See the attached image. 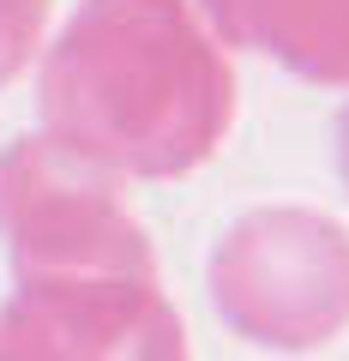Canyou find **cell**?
<instances>
[{
    "label": "cell",
    "instance_id": "cell-1",
    "mask_svg": "<svg viewBox=\"0 0 349 361\" xmlns=\"http://www.w3.org/2000/svg\"><path fill=\"white\" fill-rule=\"evenodd\" d=\"M37 109L42 139L91 169L169 180L229 139L235 78L193 0H85L42 49Z\"/></svg>",
    "mask_w": 349,
    "mask_h": 361
},
{
    "label": "cell",
    "instance_id": "cell-2",
    "mask_svg": "<svg viewBox=\"0 0 349 361\" xmlns=\"http://www.w3.org/2000/svg\"><path fill=\"white\" fill-rule=\"evenodd\" d=\"M211 301L223 325L259 349H325L349 331V229L301 205L247 211L217 235Z\"/></svg>",
    "mask_w": 349,
    "mask_h": 361
},
{
    "label": "cell",
    "instance_id": "cell-3",
    "mask_svg": "<svg viewBox=\"0 0 349 361\" xmlns=\"http://www.w3.org/2000/svg\"><path fill=\"white\" fill-rule=\"evenodd\" d=\"M0 241L13 283L42 277H157V259L115 175L54 139H18L0 163Z\"/></svg>",
    "mask_w": 349,
    "mask_h": 361
},
{
    "label": "cell",
    "instance_id": "cell-4",
    "mask_svg": "<svg viewBox=\"0 0 349 361\" xmlns=\"http://www.w3.org/2000/svg\"><path fill=\"white\" fill-rule=\"evenodd\" d=\"M0 361H187L157 277H42L0 307Z\"/></svg>",
    "mask_w": 349,
    "mask_h": 361
},
{
    "label": "cell",
    "instance_id": "cell-5",
    "mask_svg": "<svg viewBox=\"0 0 349 361\" xmlns=\"http://www.w3.org/2000/svg\"><path fill=\"white\" fill-rule=\"evenodd\" d=\"M235 49H259L313 85H349V0H193Z\"/></svg>",
    "mask_w": 349,
    "mask_h": 361
},
{
    "label": "cell",
    "instance_id": "cell-6",
    "mask_svg": "<svg viewBox=\"0 0 349 361\" xmlns=\"http://www.w3.org/2000/svg\"><path fill=\"white\" fill-rule=\"evenodd\" d=\"M49 30V0H0V85H13L42 54Z\"/></svg>",
    "mask_w": 349,
    "mask_h": 361
},
{
    "label": "cell",
    "instance_id": "cell-7",
    "mask_svg": "<svg viewBox=\"0 0 349 361\" xmlns=\"http://www.w3.org/2000/svg\"><path fill=\"white\" fill-rule=\"evenodd\" d=\"M337 169H343V180H349V115H343V127H337Z\"/></svg>",
    "mask_w": 349,
    "mask_h": 361
}]
</instances>
